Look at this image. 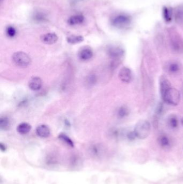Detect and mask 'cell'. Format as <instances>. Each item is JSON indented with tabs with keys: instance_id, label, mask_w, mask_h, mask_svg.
Here are the masks:
<instances>
[{
	"instance_id": "484cf974",
	"label": "cell",
	"mask_w": 183,
	"mask_h": 184,
	"mask_svg": "<svg viewBox=\"0 0 183 184\" xmlns=\"http://www.w3.org/2000/svg\"><path fill=\"white\" fill-rule=\"evenodd\" d=\"M163 106L162 103H160L157 106V107H156V111H155L156 116H160L163 113Z\"/></svg>"
},
{
	"instance_id": "d6986e66",
	"label": "cell",
	"mask_w": 183,
	"mask_h": 184,
	"mask_svg": "<svg viewBox=\"0 0 183 184\" xmlns=\"http://www.w3.org/2000/svg\"><path fill=\"white\" fill-rule=\"evenodd\" d=\"M129 113H130V111L129 108L125 106H123L118 109L116 114L118 118L122 119L127 117L129 115Z\"/></svg>"
},
{
	"instance_id": "30bf717a",
	"label": "cell",
	"mask_w": 183,
	"mask_h": 184,
	"mask_svg": "<svg viewBox=\"0 0 183 184\" xmlns=\"http://www.w3.org/2000/svg\"><path fill=\"white\" fill-rule=\"evenodd\" d=\"M172 86L170 81L165 76H161L160 78V90L161 95L165 94L169 89L171 88Z\"/></svg>"
},
{
	"instance_id": "7402d4cb",
	"label": "cell",
	"mask_w": 183,
	"mask_h": 184,
	"mask_svg": "<svg viewBox=\"0 0 183 184\" xmlns=\"http://www.w3.org/2000/svg\"><path fill=\"white\" fill-rule=\"evenodd\" d=\"M10 127V122L8 119L6 117H1L0 119V127L1 129L3 130H8Z\"/></svg>"
},
{
	"instance_id": "2e32d148",
	"label": "cell",
	"mask_w": 183,
	"mask_h": 184,
	"mask_svg": "<svg viewBox=\"0 0 183 184\" xmlns=\"http://www.w3.org/2000/svg\"><path fill=\"white\" fill-rule=\"evenodd\" d=\"M158 143L161 147L164 148H168L171 146V140L170 138L165 135H162L158 138Z\"/></svg>"
},
{
	"instance_id": "7c38bea8",
	"label": "cell",
	"mask_w": 183,
	"mask_h": 184,
	"mask_svg": "<svg viewBox=\"0 0 183 184\" xmlns=\"http://www.w3.org/2000/svg\"><path fill=\"white\" fill-rule=\"evenodd\" d=\"M42 80L39 77H32L29 82V87L32 90H40L42 86Z\"/></svg>"
},
{
	"instance_id": "8fae6325",
	"label": "cell",
	"mask_w": 183,
	"mask_h": 184,
	"mask_svg": "<svg viewBox=\"0 0 183 184\" xmlns=\"http://www.w3.org/2000/svg\"><path fill=\"white\" fill-rule=\"evenodd\" d=\"M85 18L83 15L81 14H77V15H73L69 18L68 19V24L71 26H75V25L81 24L84 22Z\"/></svg>"
},
{
	"instance_id": "8992f818",
	"label": "cell",
	"mask_w": 183,
	"mask_h": 184,
	"mask_svg": "<svg viewBox=\"0 0 183 184\" xmlns=\"http://www.w3.org/2000/svg\"><path fill=\"white\" fill-rule=\"evenodd\" d=\"M131 22L130 18L127 15H118L113 17L111 19V24L118 28L126 27Z\"/></svg>"
},
{
	"instance_id": "9c48e42d",
	"label": "cell",
	"mask_w": 183,
	"mask_h": 184,
	"mask_svg": "<svg viewBox=\"0 0 183 184\" xmlns=\"http://www.w3.org/2000/svg\"><path fill=\"white\" fill-rule=\"evenodd\" d=\"M78 56L82 61H88L93 56V51L88 47H84L79 50Z\"/></svg>"
},
{
	"instance_id": "277c9868",
	"label": "cell",
	"mask_w": 183,
	"mask_h": 184,
	"mask_svg": "<svg viewBox=\"0 0 183 184\" xmlns=\"http://www.w3.org/2000/svg\"><path fill=\"white\" fill-rule=\"evenodd\" d=\"M170 44L171 48L175 52H183V39L177 32L171 31L169 35Z\"/></svg>"
},
{
	"instance_id": "4316f807",
	"label": "cell",
	"mask_w": 183,
	"mask_h": 184,
	"mask_svg": "<svg viewBox=\"0 0 183 184\" xmlns=\"http://www.w3.org/2000/svg\"><path fill=\"white\" fill-rule=\"evenodd\" d=\"M34 19L35 21H38V22H42L45 19V17L44 14H35V16H34Z\"/></svg>"
},
{
	"instance_id": "5bb4252c",
	"label": "cell",
	"mask_w": 183,
	"mask_h": 184,
	"mask_svg": "<svg viewBox=\"0 0 183 184\" xmlns=\"http://www.w3.org/2000/svg\"><path fill=\"white\" fill-rule=\"evenodd\" d=\"M181 69V65L178 62L173 61L169 63L167 65V71L169 73L175 74L179 73Z\"/></svg>"
},
{
	"instance_id": "3957f363",
	"label": "cell",
	"mask_w": 183,
	"mask_h": 184,
	"mask_svg": "<svg viewBox=\"0 0 183 184\" xmlns=\"http://www.w3.org/2000/svg\"><path fill=\"white\" fill-rule=\"evenodd\" d=\"M108 53L112 59V67H116L121 63V59L125 55V51L119 46H111L108 48Z\"/></svg>"
},
{
	"instance_id": "9a60e30c",
	"label": "cell",
	"mask_w": 183,
	"mask_h": 184,
	"mask_svg": "<svg viewBox=\"0 0 183 184\" xmlns=\"http://www.w3.org/2000/svg\"><path fill=\"white\" fill-rule=\"evenodd\" d=\"M103 150L102 149L101 147L98 145H94L90 149V155H92V157L95 158H101Z\"/></svg>"
},
{
	"instance_id": "e0dca14e",
	"label": "cell",
	"mask_w": 183,
	"mask_h": 184,
	"mask_svg": "<svg viewBox=\"0 0 183 184\" xmlns=\"http://www.w3.org/2000/svg\"><path fill=\"white\" fill-rule=\"evenodd\" d=\"M168 126L173 129L178 128L179 126V119L176 115L172 114L169 116L168 119Z\"/></svg>"
},
{
	"instance_id": "ffe728a7",
	"label": "cell",
	"mask_w": 183,
	"mask_h": 184,
	"mask_svg": "<svg viewBox=\"0 0 183 184\" xmlns=\"http://www.w3.org/2000/svg\"><path fill=\"white\" fill-rule=\"evenodd\" d=\"M58 138L66 144L67 145L68 147H71V148L74 147V143L73 142V140H71V138H69L68 136L66 135V134H63V133L59 134Z\"/></svg>"
},
{
	"instance_id": "f546056e",
	"label": "cell",
	"mask_w": 183,
	"mask_h": 184,
	"mask_svg": "<svg viewBox=\"0 0 183 184\" xmlns=\"http://www.w3.org/2000/svg\"><path fill=\"white\" fill-rule=\"evenodd\" d=\"M181 123H182V124L183 125V119H182V121H181Z\"/></svg>"
},
{
	"instance_id": "52a82bcc",
	"label": "cell",
	"mask_w": 183,
	"mask_h": 184,
	"mask_svg": "<svg viewBox=\"0 0 183 184\" xmlns=\"http://www.w3.org/2000/svg\"><path fill=\"white\" fill-rule=\"evenodd\" d=\"M119 78L121 82L129 83L133 79V74L131 69L128 67H123L119 72Z\"/></svg>"
},
{
	"instance_id": "f1b7e54d",
	"label": "cell",
	"mask_w": 183,
	"mask_h": 184,
	"mask_svg": "<svg viewBox=\"0 0 183 184\" xmlns=\"http://www.w3.org/2000/svg\"><path fill=\"white\" fill-rule=\"evenodd\" d=\"M0 149H1V150L2 151V152L6 151V145L3 144V143H1V144H0Z\"/></svg>"
},
{
	"instance_id": "4fadbf2b",
	"label": "cell",
	"mask_w": 183,
	"mask_h": 184,
	"mask_svg": "<svg viewBox=\"0 0 183 184\" xmlns=\"http://www.w3.org/2000/svg\"><path fill=\"white\" fill-rule=\"evenodd\" d=\"M36 134L42 138H46L50 136L51 134L50 128L46 125H40L36 129Z\"/></svg>"
},
{
	"instance_id": "6da1fadb",
	"label": "cell",
	"mask_w": 183,
	"mask_h": 184,
	"mask_svg": "<svg viewBox=\"0 0 183 184\" xmlns=\"http://www.w3.org/2000/svg\"><path fill=\"white\" fill-rule=\"evenodd\" d=\"M151 129L152 126L149 122L145 119H142L136 124L134 132L136 138L144 140L149 136Z\"/></svg>"
},
{
	"instance_id": "83f0119b",
	"label": "cell",
	"mask_w": 183,
	"mask_h": 184,
	"mask_svg": "<svg viewBox=\"0 0 183 184\" xmlns=\"http://www.w3.org/2000/svg\"><path fill=\"white\" fill-rule=\"evenodd\" d=\"M126 136H127V138L130 140H134L136 137L134 131H133V132H128L127 133V135H126Z\"/></svg>"
},
{
	"instance_id": "ac0fdd59",
	"label": "cell",
	"mask_w": 183,
	"mask_h": 184,
	"mask_svg": "<svg viewBox=\"0 0 183 184\" xmlns=\"http://www.w3.org/2000/svg\"><path fill=\"white\" fill-rule=\"evenodd\" d=\"M31 129V126L27 123H22L19 124L17 127V131L18 133L22 135L29 133Z\"/></svg>"
},
{
	"instance_id": "603a6c76",
	"label": "cell",
	"mask_w": 183,
	"mask_h": 184,
	"mask_svg": "<svg viewBox=\"0 0 183 184\" xmlns=\"http://www.w3.org/2000/svg\"><path fill=\"white\" fill-rule=\"evenodd\" d=\"M175 17L178 23H183V6L178 9Z\"/></svg>"
},
{
	"instance_id": "cb8c5ba5",
	"label": "cell",
	"mask_w": 183,
	"mask_h": 184,
	"mask_svg": "<svg viewBox=\"0 0 183 184\" xmlns=\"http://www.w3.org/2000/svg\"><path fill=\"white\" fill-rule=\"evenodd\" d=\"M6 34L9 37L13 38L15 37L16 34V30L14 27L12 26H9L6 29Z\"/></svg>"
},
{
	"instance_id": "ba28073f",
	"label": "cell",
	"mask_w": 183,
	"mask_h": 184,
	"mask_svg": "<svg viewBox=\"0 0 183 184\" xmlns=\"http://www.w3.org/2000/svg\"><path fill=\"white\" fill-rule=\"evenodd\" d=\"M40 40L44 44L51 45L55 43L58 41V36L55 33L50 32L42 35L40 37Z\"/></svg>"
},
{
	"instance_id": "5b68a950",
	"label": "cell",
	"mask_w": 183,
	"mask_h": 184,
	"mask_svg": "<svg viewBox=\"0 0 183 184\" xmlns=\"http://www.w3.org/2000/svg\"><path fill=\"white\" fill-rule=\"evenodd\" d=\"M14 63L19 67H27L31 63V58L27 53L19 51L15 52L12 56Z\"/></svg>"
},
{
	"instance_id": "d4e9b609",
	"label": "cell",
	"mask_w": 183,
	"mask_h": 184,
	"mask_svg": "<svg viewBox=\"0 0 183 184\" xmlns=\"http://www.w3.org/2000/svg\"><path fill=\"white\" fill-rule=\"evenodd\" d=\"M171 11L167 8H165L164 9V16L165 19L167 22H170L171 19Z\"/></svg>"
},
{
	"instance_id": "7a4b0ae2",
	"label": "cell",
	"mask_w": 183,
	"mask_h": 184,
	"mask_svg": "<svg viewBox=\"0 0 183 184\" xmlns=\"http://www.w3.org/2000/svg\"><path fill=\"white\" fill-rule=\"evenodd\" d=\"M161 97L165 102L171 106L178 105L181 98V95L179 90L173 87L165 92V94L162 95Z\"/></svg>"
},
{
	"instance_id": "44dd1931",
	"label": "cell",
	"mask_w": 183,
	"mask_h": 184,
	"mask_svg": "<svg viewBox=\"0 0 183 184\" xmlns=\"http://www.w3.org/2000/svg\"><path fill=\"white\" fill-rule=\"evenodd\" d=\"M67 40L69 44H76L83 42L84 40V38L82 36L71 35L67 37Z\"/></svg>"
}]
</instances>
